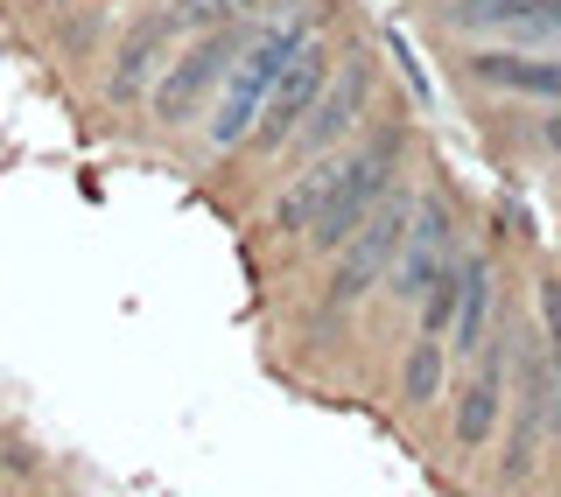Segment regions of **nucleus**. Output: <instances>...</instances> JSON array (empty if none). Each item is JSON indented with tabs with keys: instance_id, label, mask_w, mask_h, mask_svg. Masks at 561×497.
Masks as SVG:
<instances>
[{
	"instance_id": "1",
	"label": "nucleus",
	"mask_w": 561,
	"mask_h": 497,
	"mask_svg": "<svg viewBox=\"0 0 561 497\" xmlns=\"http://www.w3.org/2000/svg\"><path fill=\"white\" fill-rule=\"evenodd\" d=\"M400 162H408V119H386L365 140L337 148V175H330V197L309 224V253L316 259H337V245L358 232L365 218L379 210V197L400 183Z\"/></svg>"
},
{
	"instance_id": "2",
	"label": "nucleus",
	"mask_w": 561,
	"mask_h": 497,
	"mask_svg": "<svg viewBox=\"0 0 561 497\" xmlns=\"http://www.w3.org/2000/svg\"><path fill=\"white\" fill-rule=\"evenodd\" d=\"M316 28H323V8H302L295 22L260 28V43L232 63V78H225V92H218V105H210V119H204V148H210V154L245 148V134L260 127V105L274 99L280 70H288V63L316 43Z\"/></svg>"
},
{
	"instance_id": "3",
	"label": "nucleus",
	"mask_w": 561,
	"mask_h": 497,
	"mask_svg": "<svg viewBox=\"0 0 561 497\" xmlns=\"http://www.w3.org/2000/svg\"><path fill=\"white\" fill-rule=\"evenodd\" d=\"M253 43H260V14L225 22V28H204V35H183V49L169 57V70L154 78V92H148V119H154V127H169V134L175 127H197V113L225 92L232 63Z\"/></svg>"
},
{
	"instance_id": "4",
	"label": "nucleus",
	"mask_w": 561,
	"mask_h": 497,
	"mask_svg": "<svg viewBox=\"0 0 561 497\" xmlns=\"http://www.w3.org/2000/svg\"><path fill=\"white\" fill-rule=\"evenodd\" d=\"M414 189H386L379 210L358 224L344 245H337V266H330V280H323V294H316V330H344L351 323V309H358L373 288H386V266H393L400 253V239H408V224H414Z\"/></svg>"
},
{
	"instance_id": "5",
	"label": "nucleus",
	"mask_w": 561,
	"mask_h": 497,
	"mask_svg": "<svg viewBox=\"0 0 561 497\" xmlns=\"http://www.w3.org/2000/svg\"><path fill=\"white\" fill-rule=\"evenodd\" d=\"M526 315L499 309L484 350L470 358V371H456V393H449V449L456 455H484L505 428V400H513V344H519Z\"/></svg>"
},
{
	"instance_id": "6",
	"label": "nucleus",
	"mask_w": 561,
	"mask_h": 497,
	"mask_svg": "<svg viewBox=\"0 0 561 497\" xmlns=\"http://www.w3.org/2000/svg\"><path fill=\"white\" fill-rule=\"evenodd\" d=\"M513 365H519V406L505 414L499 428V490L526 484V470H534L540 441H561V371L548 365V350H540L534 323H519V344H513Z\"/></svg>"
},
{
	"instance_id": "7",
	"label": "nucleus",
	"mask_w": 561,
	"mask_h": 497,
	"mask_svg": "<svg viewBox=\"0 0 561 497\" xmlns=\"http://www.w3.org/2000/svg\"><path fill=\"white\" fill-rule=\"evenodd\" d=\"M175 43H183V22H175V8H169V0H162V8H148V14H134V28L119 35L113 63H105L99 99L113 105V113H134V105H148L154 78H162L169 57H175Z\"/></svg>"
},
{
	"instance_id": "8",
	"label": "nucleus",
	"mask_w": 561,
	"mask_h": 497,
	"mask_svg": "<svg viewBox=\"0 0 561 497\" xmlns=\"http://www.w3.org/2000/svg\"><path fill=\"white\" fill-rule=\"evenodd\" d=\"M365 105H373V63H337V78L323 84V99L309 105V119L295 127V140L280 148V162H288V175L295 169H309V162H323V154H337L351 134L365 127Z\"/></svg>"
},
{
	"instance_id": "9",
	"label": "nucleus",
	"mask_w": 561,
	"mask_h": 497,
	"mask_svg": "<svg viewBox=\"0 0 561 497\" xmlns=\"http://www.w3.org/2000/svg\"><path fill=\"white\" fill-rule=\"evenodd\" d=\"M456 259V204L443 197V189H421V204H414V224H408V239H400V253L393 266H386V294L400 301V309H421V294L435 288V274Z\"/></svg>"
},
{
	"instance_id": "10",
	"label": "nucleus",
	"mask_w": 561,
	"mask_h": 497,
	"mask_svg": "<svg viewBox=\"0 0 561 497\" xmlns=\"http://www.w3.org/2000/svg\"><path fill=\"white\" fill-rule=\"evenodd\" d=\"M330 78H337V49H330V43H309L302 57L280 70L274 99L260 105V127L245 134V154H253V162H274V154L295 140V127L309 119V105L323 99V84H330Z\"/></svg>"
},
{
	"instance_id": "11",
	"label": "nucleus",
	"mask_w": 561,
	"mask_h": 497,
	"mask_svg": "<svg viewBox=\"0 0 561 497\" xmlns=\"http://www.w3.org/2000/svg\"><path fill=\"white\" fill-rule=\"evenodd\" d=\"M470 84H491V92H519V99H548L561 105V57H526V49H478L463 57Z\"/></svg>"
},
{
	"instance_id": "12",
	"label": "nucleus",
	"mask_w": 561,
	"mask_h": 497,
	"mask_svg": "<svg viewBox=\"0 0 561 497\" xmlns=\"http://www.w3.org/2000/svg\"><path fill=\"white\" fill-rule=\"evenodd\" d=\"M463 266H470L463 309H456V323H449V358H456V365L478 358L484 336H491V323H499V266H491V253H463Z\"/></svg>"
},
{
	"instance_id": "13",
	"label": "nucleus",
	"mask_w": 561,
	"mask_h": 497,
	"mask_svg": "<svg viewBox=\"0 0 561 497\" xmlns=\"http://www.w3.org/2000/svg\"><path fill=\"white\" fill-rule=\"evenodd\" d=\"M393 393L408 400L414 414H421V406H435V400L449 393V344H443V336H414V344H408V358H400Z\"/></svg>"
},
{
	"instance_id": "14",
	"label": "nucleus",
	"mask_w": 561,
	"mask_h": 497,
	"mask_svg": "<svg viewBox=\"0 0 561 497\" xmlns=\"http://www.w3.org/2000/svg\"><path fill=\"white\" fill-rule=\"evenodd\" d=\"M183 35H204V28H225V22H245V14H260L267 0H169Z\"/></svg>"
},
{
	"instance_id": "15",
	"label": "nucleus",
	"mask_w": 561,
	"mask_h": 497,
	"mask_svg": "<svg viewBox=\"0 0 561 497\" xmlns=\"http://www.w3.org/2000/svg\"><path fill=\"white\" fill-rule=\"evenodd\" d=\"M534 336L548 350V365L561 371V280H540L534 288Z\"/></svg>"
},
{
	"instance_id": "16",
	"label": "nucleus",
	"mask_w": 561,
	"mask_h": 497,
	"mask_svg": "<svg viewBox=\"0 0 561 497\" xmlns=\"http://www.w3.org/2000/svg\"><path fill=\"white\" fill-rule=\"evenodd\" d=\"M540 148H548V154H561V105H554L548 119H540Z\"/></svg>"
},
{
	"instance_id": "17",
	"label": "nucleus",
	"mask_w": 561,
	"mask_h": 497,
	"mask_svg": "<svg viewBox=\"0 0 561 497\" xmlns=\"http://www.w3.org/2000/svg\"><path fill=\"white\" fill-rule=\"evenodd\" d=\"M49 8H70V0H49Z\"/></svg>"
}]
</instances>
